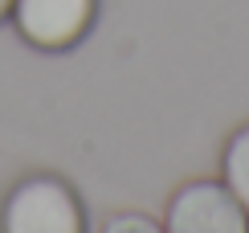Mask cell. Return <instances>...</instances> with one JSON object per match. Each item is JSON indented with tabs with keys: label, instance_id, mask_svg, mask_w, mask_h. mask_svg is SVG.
<instances>
[{
	"label": "cell",
	"instance_id": "6da1fadb",
	"mask_svg": "<svg viewBox=\"0 0 249 233\" xmlns=\"http://www.w3.org/2000/svg\"><path fill=\"white\" fill-rule=\"evenodd\" d=\"M0 233H86V209L61 176H25L0 209Z\"/></svg>",
	"mask_w": 249,
	"mask_h": 233
},
{
	"label": "cell",
	"instance_id": "7a4b0ae2",
	"mask_svg": "<svg viewBox=\"0 0 249 233\" xmlns=\"http://www.w3.org/2000/svg\"><path fill=\"white\" fill-rule=\"evenodd\" d=\"M168 233H249L245 205L225 180H188L168 196L163 209Z\"/></svg>",
	"mask_w": 249,
	"mask_h": 233
},
{
	"label": "cell",
	"instance_id": "3957f363",
	"mask_svg": "<svg viewBox=\"0 0 249 233\" xmlns=\"http://www.w3.org/2000/svg\"><path fill=\"white\" fill-rule=\"evenodd\" d=\"M17 33L37 49H70L90 33L98 17V0H13Z\"/></svg>",
	"mask_w": 249,
	"mask_h": 233
},
{
	"label": "cell",
	"instance_id": "277c9868",
	"mask_svg": "<svg viewBox=\"0 0 249 233\" xmlns=\"http://www.w3.org/2000/svg\"><path fill=\"white\" fill-rule=\"evenodd\" d=\"M221 180L229 184V193L241 200L245 213H249V123H241L229 139H225V152H221Z\"/></svg>",
	"mask_w": 249,
	"mask_h": 233
},
{
	"label": "cell",
	"instance_id": "5b68a950",
	"mask_svg": "<svg viewBox=\"0 0 249 233\" xmlns=\"http://www.w3.org/2000/svg\"><path fill=\"white\" fill-rule=\"evenodd\" d=\"M102 233H168L163 221H155L147 213H115L102 225Z\"/></svg>",
	"mask_w": 249,
	"mask_h": 233
},
{
	"label": "cell",
	"instance_id": "8992f818",
	"mask_svg": "<svg viewBox=\"0 0 249 233\" xmlns=\"http://www.w3.org/2000/svg\"><path fill=\"white\" fill-rule=\"evenodd\" d=\"M8 13H13V0H0V20H4Z\"/></svg>",
	"mask_w": 249,
	"mask_h": 233
}]
</instances>
